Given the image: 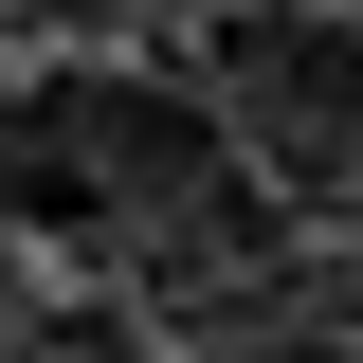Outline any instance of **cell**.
<instances>
[{
	"label": "cell",
	"mask_w": 363,
	"mask_h": 363,
	"mask_svg": "<svg viewBox=\"0 0 363 363\" xmlns=\"http://www.w3.org/2000/svg\"><path fill=\"white\" fill-rule=\"evenodd\" d=\"M18 309H37V255H18V236H0V345H18Z\"/></svg>",
	"instance_id": "obj_1"
}]
</instances>
